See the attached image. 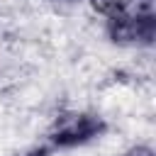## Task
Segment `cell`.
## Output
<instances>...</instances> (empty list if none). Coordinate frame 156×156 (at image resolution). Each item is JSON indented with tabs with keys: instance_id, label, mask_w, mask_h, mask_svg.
<instances>
[{
	"instance_id": "cell-1",
	"label": "cell",
	"mask_w": 156,
	"mask_h": 156,
	"mask_svg": "<svg viewBox=\"0 0 156 156\" xmlns=\"http://www.w3.org/2000/svg\"><path fill=\"white\" fill-rule=\"evenodd\" d=\"M100 10L107 17V34L117 44L151 46L156 37L154 0H102Z\"/></svg>"
},
{
	"instance_id": "cell-2",
	"label": "cell",
	"mask_w": 156,
	"mask_h": 156,
	"mask_svg": "<svg viewBox=\"0 0 156 156\" xmlns=\"http://www.w3.org/2000/svg\"><path fill=\"white\" fill-rule=\"evenodd\" d=\"M107 132V122L95 112H63L49 129V141L54 149H76Z\"/></svg>"
},
{
	"instance_id": "cell-3",
	"label": "cell",
	"mask_w": 156,
	"mask_h": 156,
	"mask_svg": "<svg viewBox=\"0 0 156 156\" xmlns=\"http://www.w3.org/2000/svg\"><path fill=\"white\" fill-rule=\"evenodd\" d=\"M124 156H154V151H151L149 146H134V149H129Z\"/></svg>"
},
{
	"instance_id": "cell-4",
	"label": "cell",
	"mask_w": 156,
	"mask_h": 156,
	"mask_svg": "<svg viewBox=\"0 0 156 156\" xmlns=\"http://www.w3.org/2000/svg\"><path fill=\"white\" fill-rule=\"evenodd\" d=\"M49 151L46 149H34V151H27V154H22V156H46Z\"/></svg>"
},
{
	"instance_id": "cell-5",
	"label": "cell",
	"mask_w": 156,
	"mask_h": 156,
	"mask_svg": "<svg viewBox=\"0 0 156 156\" xmlns=\"http://www.w3.org/2000/svg\"><path fill=\"white\" fill-rule=\"evenodd\" d=\"M93 2H98V5H100V2H102V0H93Z\"/></svg>"
}]
</instances>
